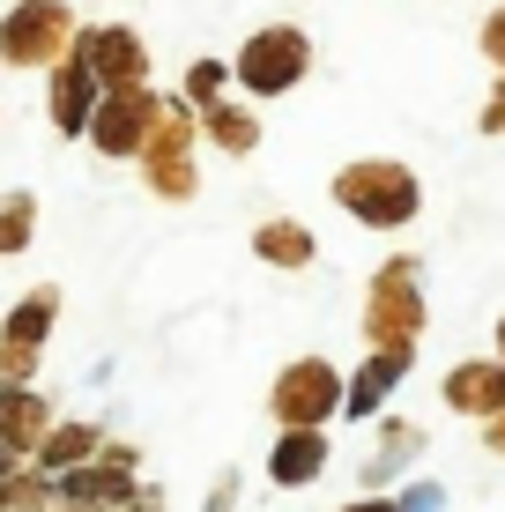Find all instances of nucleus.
<instances>
[{"mask_svg": "<svg viewBox=\"0 0 505 512\" xmlns=\"http://www.w3.org/2000/svg\"><path fill=\"white\" fill-rule=\"evenodd\" d=\"M327 201L350 223H364V231H409L424 216V179H416L402 156H350L327 179Z\"/></svg>", "mask_w": 505, "mask_h": 512, "instance_id": "1", "label": "nucleus"}, {"mask_svg": "<svg viewBox=\"0 0 505 512\" xmlns=\"http://www.w3.org/2000/svg\"><path fill=\"white\" fill-rule=\"evenodd\" d=\"M424 327H431L424 260H416V253H387V260L372 268V282H364V312H357L364 349H402V357H416Z\"/></svg>", "mask_w": 505, "mask_h": 512, "instance_id": "2", "label": "nucleus"}, {"mask_svg": "<svg viewBox=\"0 0 505 512\" xmlns=\"http://www.w3.org/2000/svg\"><path fill=\"white\" fill-rule=\"evenodd\" d=\"M134 171H142L149 201H164V208H186L201 193V112L186 97H164L142 156H134Z\"/></svg>", "mask_w": 505, "mask_h": 512, "instance_id": "3", "label": "nucleus"}, {"mask_svg": "<svg viewBox=\"0 0 505 512\" xmlns=\"http://www.w3.org/2000/svg\"><path fill=\"white\" fill-rule=\"evenodd\" d=\"M305 75H312V38H305L298 23H260L253 38L238 45V60H231V82H238L253 104L290 97Z\"/></svg>", "mask_w": 505, "mask_h": 512, "instance_id": "4", "label": "nucleus"}, {"mask_svg": "<svg viewBox=\"0 0 505 512\" xmlns=\"http://www.w3.org/2000/svg\"><path fill=\"white\" fill-rule=\"evenodd\" d=\"M342 401H350V379H342V364H327V357H290L283 372H275V386H268L275 431H327V423L342 416Z\"/></svg>", "mask_w": 505, "mask_h": 512, "instance_id": "5", "label": "nucleus"}, {"mask_svg": "<svg viewBox=\"0 0 505 512\" xmlns=\"http://www.w3.org/2000/svg\"><path fill=\"white\" fill-rule=\"evenodd\" d=\"M75 8L67 0H15L8 15H0V67H60L67 52H75Z\"/></svg>", "mask_w": 505, "mask_h": 512, "instance_id": "6", "label": "nucleus"}, {"mask_svg": "<svg viewBox=\"0 0 505 512\" xmlns=\"http://www.w3.org/2000/svg\"><path fill=\"white\" fill-rule=\"evenodd\" d=\"M52 327H60V282H38V290L15 297L8 320H0V386H38Z\"/></svg>", "mask_w": 505, "mask_h": 512, "instance_id": "7", "label": "nucleus"}, {"mask_svg": "<svg viewBox=\"0 0 505 512\" xmlns=\"http://www.w3.org/2000/svg\"><path fill=\"white\" fill-rule=\"evenodd\" d=\"M156 112H164V90H156V82H142V90H104L82 141H90L104 164H134L142 141H149V127H156Z\"/></svg>", "mask_w": 505, "mask_h": 512, "instance_id": "8", "label": "nucleus"}, {"mask_svg": "<svg viewBox=\"0 0 505 512\" xmlns=\"http://www.w3.org/2000/svg\"><path fill=\"white\" fill-rule=\"evenodd\" d=\"M75 60L97 75V90H142L149 82V38L134 23H82Z\"/></svg>", "mask_w": 505, "mask_h": 512, "instance_id": "9", "label": "nucleus"}, {"mask_svg": "<svg viewBox=\"0 0 505 512\" xmlns=\"http://www.w3.org/2000/svg\"><path fill=\"white\" fill-rule=\"evenodd\" d=\"M439 401H446L454 416H468V423L505 416V364H498V357H461L454 372L439 379Z\"/></svg>", "mask_w": 505, "mask_h": 512, "instance_id": "10", "label": "nucleus"}, {"mask_svg": "<svg viewBox=\"0 0 505 512\" xmlns=\"http://www.w3.org/2000/svg\"><path fill=\"white\" fill-rule=\"evenodd\" d=\"M424 446H431L424 423H409V416H379V446L364 453V498H387L394 475H402L409 461H424Z\"/></svg>", "mask_w": 505, "mask_h": 512, "instance_id": "11", "label": "nucleus"}, {"mask_svg": "<svg viewBox=\"0 0 505 512\" xmlns=\"http://www.w3.org/2000/svg\"><path fill=\"white\" fill-rule=\"evenodd\" d=\"M97 97H104V90H97V75L75 60V52H67V60L52 67V82H45V112H52V127H60L67 141H82V134H90Z\"/></svg>", "mask_w": 505, "mask_h": 512, "instance_id": "12", "label": "nucleus"}, {"mask_svg": "<svg viewBox=\"0 0 505 512\" xmlns=\"http://www.w3.org/2000/svg\"><path fill=\"white\" fill-rule=\"evenodd\" d=\"M416 372V357H402V349H364V364L350 372V401H342V416L364 423V416H387L394 386H402Z\"/></svg>", "mask_w": 505, "mask_h": 512, "instance_id": "13", "label": "nucleus"}, {"mask_svg": "<svg viewBox=\"0 0 505 512\" xmlns=\"http://www.w3.org/2000/svg\"><path fill=\"white\" fill-rule=\"evenodd\" d=\"M327 461H335V438L327 431H275L268 446V483L275 490H312L327 475Z\"/></svg>", "mask_w": 505, "mask_h": 512, "instance_id": "14", "label": "nucleus"}, {"mask_svg": "<svg viewBox=\"0 0 505 512\" xmlns=\"http://www.w3.org/2000/svg\"><path fill=\"white\" fill-rule=\"evenodd\" d=\"M52 423H60V416H52L45 386H0V446H8V453H23V461H30V453L45 446Z\"/></svg>", "mask_w": 505, "mask_h": 512, "instance_id": "15", "label": "nucleus"}, {"mask_svg": "<svg viewBox=\"0 0 505 512\" xmlns=\"http://www.w3.org/2000/svg\"><path fill=\"white\" fill-rule=\"evenodd\" d=\"M97 453H104V431H97V423H82V416H60V423H52V431H45V446L30 453V468H45L52 483H60V475L90 468Z\"/></svg>", "mask_w": 505, "mask_h": 512, "instance_id": "16", "label": "nucleus"}, {"mask_svg": "<svg viewBox=\"0 0 505 512\" xmlns=\"http://www.w3.org/2000/svg\"><path fill=\"white\" fill-rule=\"evenodd\" d=\"M253 260H268V268H283V275H305L312 260H320V238H312V223H298V216H268V223H253Z\"/></svg>", "mask_w": 505, "mask_h": 512, "instance_id": "17", "label": "nucleus"}, {"mask_svg": "<svg viewBox=\"0 0 505 512\" xmlns=\"http://www.w3.org/2000/svg\"><path fill=\"white\" fill-rule=\"evenodd\" d=\"M201 141H208V149H223V156H253L260 149V112H253V104H238V97L208 104V112H201Z\"/></svg>", "mask_w": 505, "mask_h": 512, "instance_id": "18", "label": "nucleus"}, {"mask_svg": "<svg viewBox=\"0 0 505 512\" xmlns=\"http://www.w3.org/2000/svg\"><path fill=\"white\" fill-rule=\"evenodd\" d=\"M0 512H60V483H52L45 468H15L8 483H0Z\"/></svg>", "mask_w": 505, "mask_h": 512, "instance_id": "19", "label": "nucleus"}, {"mask_svg": "<svg viewBox=\"0 0 505 512\" xmlns=\"http://www.w3.org/2000/svg\"><path fill=\"white\" fill-rule=\"evenodd\" d=\"M38 238V193H8L0 201V260H23Z\"/></svg>", "mask_w": 505, "mask_h": 512, "instance_id": "20", "label": "nucleus"}, {"mask_svg": "<svg viewBox=\"0 0 505 512\" xmlns=\"http://www.w3.org/2000/svg\"><path fill=\"white\" fill-rule=\"evenodd\" d=\"M194 112H208V104H223L231 97V60H194L186 67V90H179Z\"/></svg>", "mask_w": 505, "mask_h": 512, "instance_id": "21", "label": "nucleus"}, {"mask_svg": "<svg viewBox=\"0 0 505 512\" xmlns=\"http://www.w3.org/2000/svg\"><path fill=\"white\" fill-rule=\"evenodd\" d=\"M476 45H483V60H491V67H498V75H505V8H491V15H483V30H476Z\"/></svg>", "mask_w": 505, "mask_h": 512, "instance_id": "22", "label": "nucleus"}, {"mask_svg": "<svg viewBox=\"0 0 505 512\" xmlns=\"http://www.w3.org/2000/svg\"><path fill=\"white\" fill-rule=\"evenodd\" d=\"M394 505H402V512H439L446 490L439 483H402V498H394Z\"/></svg>", "mask_w": 505, "mask_h": 512, "instance_id": "23", "label": "nucleus"}, {"mask_svg": "<svg viewBox=\"0 0 505 512\" xmlns=\"http://www.w3.org/2000/svg\"><path fill=\"white\" fill-rule=\"evenodd\" d=\"M483 134H491V141H505V75L491 82V104H483Z\"/></svg>", "mask_w": 505, "mask_h": 512, "instance_id": "24", "label": "nucleus"}, {"mask_svg": "<svg viewBox=\"0 0 505 512\" xmlns=\"http://www.w3.org/2000/svg\"><path fill=\"white\" fill-rule=\"evenodd\" d=\"M238 505V468H223L216 483H208V512H231Z\"/></svg>", "mask_w": 505, "mask_h": 512, "instance_id": "25", "label": "nucleus"}, {"mask_svg": "<svg viewBox=\"0 0 505 512\" xmlns=\"http://www.w3.org/2000/svg\"><path fill=\"white\" fill-rule=\"evenodd\" d=\"M483 453H491V461H505V416L483 423Z\"/></svg>", "mask_w": 505, "mask_h": 512, "instance_id": "26", "label": "nucleus"}, {"mask_svg": "<svg viewBox=\"0 0 505 512\" xmlns=\"http://www.w3.org/2000/svg\"><path fill=\"white\" fill-rule=\"evenodd\" d=\"M335 512H402V505H394V498H342Z\"/></svg>", "mask_w": 505, "mask_h": 512, "instance_id": "27", "label": "nucleus"}, {"mask_svg": "<svg viewBox=\"0 0 505 512\" xmlns=\"http://www.w3.org/2000/svg\"><path fill=\"white\" fill-rule=\"evenodd\" d=\"M491 357L505 364V312H498V327H491Z\"/></svg>", "mask_w": 505, "mask_h": 512, "instance_id": "28", "label": "nucleus"}, {"mask_svg": "<svg viewBox=\"0 0 505 512\" xmlns=\"http://www.w3.org/2000/svg\"><path fill=\"white\" fill-rule=\"evenodd\" d=\"M15 468H23V453H8V446H0V483H8Z\"/></svg>", "mask_w": 505, "mask_h": 512, "instance_id": "29", "label": "nucleus"}, {"mask_svg": "<svg viewBox=\"0 0 505 512\" xmlns=\"http://www.w3.org/2000/svg\"><path fill=\"white\" fill-rule=\"evenodd\" d=\"M134 512H171V505H164V498H156V490H149V498H142V505H134Z\"/></svg>", "mask_w": 505, "mask_h": 512, "instance_id": "30", "label": "nucleus"}, {"mask_svg": "<svg viewBox=\"0 0 505 512\" xmlns=\"http://www.w3.org/2000/svg\"><path fill=\"white\" fill-rule=\"evenodd\" d=\"M60 512H97V505H60Z\"/></svg>", "mask_w": 505, "mask_h": 512, "instance_id": "31", "label": "nucleus"}]
</instances>
